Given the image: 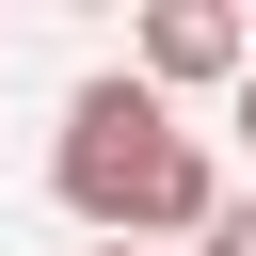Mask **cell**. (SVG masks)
I'll return each instance as SVG.
<instances>
[{"label":"cell","mask_w":256,"mask_h":256,"mask_svg":"<svg viewBox=\"0 0 256 256\" xmlns=\"http://www.w3.org/2000/svg\"><path fill=\"white\" fill-rule=\"evenodd\" d=\"M48 192L96 224V240H208V208H224V176H208V144L144 96V80H80L64 96V144H48Z\"/></svg>","instance_id":"cell-1"},{"label":"cell","mask_w":256,"mask_h":256,"mask_svg":"<svg viewBox=\"0 0 256 256\" xmlns=\"http://www.w3.org/2000/svg\"><path fill=\"white\" fill-rule=\"evenodd\" d=\"M224 128H240V144H256V64H240V96H224Z\"/></svg>","instance_id":"cell-4"},{"label":"cell","mask_w":256,"mask_h":256,"mask_svg":"<svg viewBox=\"0 0 256 256\" xmlns=\"http://www.w3.org/2000/svg\"><path fill=\"white\" fill-rule=\"evenodd\" d=\"M240 64H256V32H240L224 0H160V16H144V64H128V80H144V96H192V80H240Z\"/></svg>","instance_id":"cell-2"},{"label":"cell","mask_w":256,"mask_h":256,"mask_svg":"<svg viewBox=\"0 0 256 256\" xmlns=\"http://www.w3.org/2000/svg\"><path fill=\"white\" fill-rule=\"evenodd\" d=\"M192 256H256V192H224V208H208V240H192Z\"/></svg>","instance_id":"cell-3"},{"label":"cell","mask_w":256,"mask_h":256,"mask_svg":"<svg viewBox=\"0 0 256 256\" xmlns=\"http://www.w3.org/2000/svg\"><path fill=\"white\" fill-rule=\"evenodd\" d=\"M96 256H144V240H96Z\"/></svg>","instance_id":"cell-5"}]
</instances>
